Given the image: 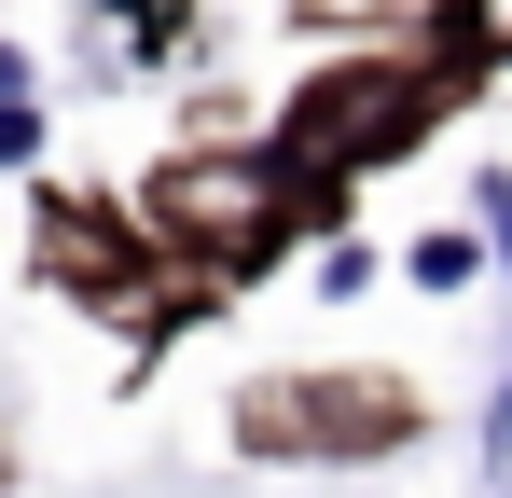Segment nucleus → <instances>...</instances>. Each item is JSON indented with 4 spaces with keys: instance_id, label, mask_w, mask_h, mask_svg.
<instances>
[{
    "instance_id": "nucleus-1",
    "label": "nucleus",
    "mask_w": 512,
    "mask_h": 498,
    "mask_svg": "<svg viewBox=\"0 0 512 498\" xmlns=\"http://www.w3.org/2000/svg\"><path fill=\"white\" fill-rule=\"evenodd\" d=\"M429 97H443L429 70H319L305 97H291V139H277V166L333 194L346 166H374V153H402V139H416V125H429Z\"/></svg>"
},
{
    "instance_id": "nucleus-2",
    "label": "nucleus",
    "mask_w": 512,
    "mask_h": 498,
    "mask_svg": "<svg viewBox=\"0 0 512 498\" xmlns=\"http://www.w3.org/2000/svg\"><path fill=\"white\" fill-rule=\"evenodd\" d=\"M167 208L194 249H222V263H263L277 222H291V166H167Z\"/></svg>"
},
{
    "instance_id": "nucleus-3",
    "label": "nucleus",
    "mask_w": 512,
    "mask_h": 498,
    "mask_svg": "<svg viewBox=\"0 0 512 498\" xmlns=\"http://www.w3.org/2000/svg\"><path fill=\"white\" fill-rule=\"evenodd\" d=\"M402 277H416V291H471V277H485V236H416Z\"/></svg>"
},
{
    "instance_id": "nucleus-4",
    "label": "nucleus",
    "mask_w": 512,
    "mask_h": 498,
    "mask_svg": "<svg viewBox=\"0 0 512 498\" xmlns=\"http://www.w3.org/2000/svg\"><path fill=\"white\" fill-rule=\"evenodd\" d=\"M471 208H485V249H499V277H512V180H471Z\"/></svg>"
},
{
    "instance_id": "nucleus-5",
    "label": "nucleus",
    "mask_w": 512,
    "mask_h": 498,
    "mask_svg": "<svg viewBox=\"0 0 512 498\" xmlns=\"http://www.w3.org/2000/svg\"><path fill=\"white\" fill-rule=\"evenodd\" d=\"M42 153V111H28V97H0V166H28Z\"/></svg>"
},
{
    "instance_id": "nucleus-6",
    "label": "nucleus",
    "mask_w": 512,
    "mask_h": 498,
    "mask_svg": "<svg viewBox=\"0 0 512 498\" xmlns=\"http://www.w3.org/2000/svg\"><path fill=\"white\" fill-rule=\"evenodd\" d=\"M485 471H512V374H499V402H485Z\"/></svg>"
},
{
    "instance_id": "nucleus-7",
    "label": "nucleus",
    "mask_w": 512,
    "mask_h": 498,
    "mask_svg": "<svg viewBox=\"0 0 512 498\" xmlns=\"http://www.w3.org/2000/svg\"><path fill=\"white\" fill-rule=\"evenodd\" d=\"M0 97H28V42H0Z\"/></svg>"
}]
</instances>
